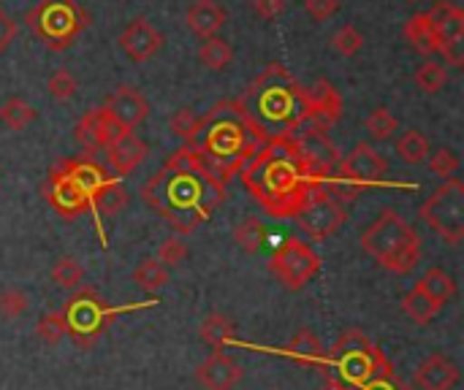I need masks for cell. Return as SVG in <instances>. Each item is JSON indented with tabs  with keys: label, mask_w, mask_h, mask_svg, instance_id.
Returning a JSON list of instances; mask_svg holds the SVG:
<instances>
[{
	"label": "cell",
	"mask_w": 464,
	"mask_h": 390,
	"mask_svg": "<svg viewBox=\"0 0 464 390\" xmlns=\"http://www.w3.org/2000/svg\"><path fill=\"white\" fill-rule=\"evenodd\" d=\"M144 201L179 233L196 231L226 198V185L218 182L190 147H179L163 171L144 187Z\"/></svg>",
	"instance_id": "1"
},
{
	"label": "cell",
	"mask_w": 464,
	"mask_h": 390,
	"mask_svg": "<svg viewBox=\"0 0 464 390\" xmlns=\"http://www.w3.org/2000/svg\"><path fill=\"white\" fill-rule=\"evenodd\" d=\"M239 176L250 195L275 220L294 217L307 195L324 185V176L307 166L291 133L269 136L261 149L239 168Z\"/></svg>",
	"instance_id": "2"
},
{
	"label": "cell",
	"mask_w": 464,
	"mask_h": 390,
	"mask_svg": "<svg viewBox=\"0 0 464 390\" xmlns=\"http://www.w3.org/2000/svg\"><path fill=\"white\" fill-rule=\"evenodd\" d=\"M266 138L269 136L239 100H220L204 117H198V130L185 147H190L201 157L204 168L226 185Z\"/></svg>",
	"instance_id": "3"
},
{
	"label": "cell",
	"mask_w": 464,
	"mask_h": 390,
	"mask_svg": "<svg viewBox=\"0 0 464 390\" xmlns=\"http://www.w3.org/2000/svg\"><path fill=\"white\" fill-rule=\"evenodd\" d=\"M239 103L266 136L294 133L307 119L304 87L280 62L266 65L264 73L245 90Z\"/></svg>",
	"instance_id": "4"
},
{
	"label": "cell",
	"mask_w": 464,
	"mask_h": 390,
	"mask_svg": "<svg viewBox=\"0 0 464 390\" xmlns=\"http://www.w3.org/2000/svg\"><path fill=\"white\" fill-rule=\"evenodd\" d=\"M362 247L392 274H411L421 261V239L397 209H383L370 223Z\"/></svg>",
	"instance_id": "5"
},
{
	"label": "cell",
	"mask_w": 464,
	"mask_h": 390,
	"mask_svg": "<svg viewBox=\"0 0 464 390\" xmlns=\"http://www.w3.org/2000/svg\"><path fill=\"white\" fill-rule=\"evenodd\" d=\"M24 24L52 52H65L87 30L90 14L76 0H41L24 14Z\"/></svg>",
	"instance_id": "6"
},
{
	"label": "cell",
	"mask_w": 464,
	"mask_h": 390,
	"mask_svg": "<svg viewBox=\"0 0 464 390\" xmlns=\"http://www.w3.org/2000/svg\"><path fill=\"white\" fill-rule=\"evenodd\" d=\"M424 223L449 244H459L464 239V185L454 176L446 179L432 195L421 204Z\"/></svg>",
	"instance_id": "7"
},
{
	"label": "cell",
	"mask_w": 464,
	"mask_h": 390,
	"mask_svg": "<svg viewBox=\"0 0 464 390\" xmlns=\"http://www.w3.org/2000/svg\"><path fill=\"white\" fill-rule=\"evenodd\" d=\"M63 318H65V326H68V337L82 347L87 350L90 345H95L101 339V334L106 331L109 326V318L114 315L103 299L90 290V288H79L73 290V296L65 301V307L60 309Z\"/></svg>",
	"instance_id": "8"
},
{
	"label": "cell",
	"mask_w": 464,
	"mask_h": 390,
	"mask_svg": "<svg viewBox=\"0 0 464 390\" xmlns=\"http://www.w3.org/2000/svg\"><path fill=\"white\" fill-rule=\"evenodd\" d=\"M269 271L280 280L283 288L302 290L307 282L318 277L321 255L302 239H283L269 258Z\"/></svg>",
	"instance_id": "9"
},
{
	"label": "cell",
	"mask_w": 464,
	"mask_h": 390,
	"mask_svg": "<svg viewBox=\"0 0 464 390\" xmlns=\"http://www.w3.org/2000/svg\"><path fill=\"white\" fill-rule=\"evenodd\" d=\"M294 220L302 228V233H307L313 242H326L329 236H334L348 223V209L343 204H337L321 185L294 212Z\"/></svg>",
	"instance_id": "10"
},
{
	"label": "cell",
	"mask_w": 464,
	"mask_h": 390,
	"mask_svg": "<svg viewBox=\"0 0 464 390\" xmlns=\"http://www.w3.org/2000/svg\"><path fill=\"white\" fill-rule=\"evenodd\" d=\"M334 176L364 190L370 185H381L389 176V160L367 141H359L345 157H340Z\"/></svg>",
	"instance_id": "11"
},
{
	"label": "cell",
	"mask_w": 464,
	"mask_h": 390,
	"mask_svg": "<svg viewBox=\"0 0 464 390\" xmlns=\"http://www.w3.org/2000/svg\"><path fill=\"white\" fill-rule=\"evenodd\" d=\"M44 195H46V204L63 214L65 220H73L84 212H92V198L90 193L73 179V174L68 171L65 160L60 166H54L46 176V185H44Z\"/></svg>",
	"instance_id": "12"
},
{
	"label": "cell",
	"mask_w": 464,
	"mask_h": 390,
	"mask_svg": "<svg viewBox=\"0 0 464 390\" xmlns=\"http://www.w3.org/2000/svg\"><path fill=\"white\" fill-rule=\"evenodd\" d=\"M294 141L302 152V157L307 160V166L318 174V176H332L337 163H340V149L337 144L326 136V130L315 128L313 122H302L294 133Z\"/></svg>",
	"instance_id": "13"
},
{
	"label": "cell",
	"mask_w": 464,
	"mask_h": 390,
	"mask_svg": "<svg viewBox=\"0 0 464 390\" xmlns=\"http://www.w3.org/2000/svg\"><path fill=\"white\" fill-rule=\"evenodd\" d=\"M103 111L117 122V128L122 130H136L147 117H150V100L130 84H122L117 87L106 103H103Z\"/></svg>",
	"instance_id": "14"
},
{
	"label": "cell",
	"mask_w": 464,
	"mask_h": 390,
	"mask_svg": "<svg viewBox=\"0 0 464 390\" xmlns=\"http://www.w3.org/2000/svg\"><path fill=\"white\" fill-rule=\"evenodd\" d=\"M117 43H120V49L128 54V60L144 62V60L155 57V54L163 49L166 35H163L150 19L139 16V19L128 22V27L120 33V41H117Z\"/></svg>",
	"instance_id": "15"
},
{
	"label": "cell",
	"mask_w": 464,
	"mask_h": 390,
	"mask_svg": "<svg viewBox=\"0 0 464 390\" xmlns=\"http://www.w3.org/2000/svg\"><path fill=\"white\" fill-rule=\"evenodd\" d=\"M304 103H307L304 122H313L321 130H329L343 117V95L329 79H318L313 90H304Z\"/></svg>",
	"instance_id": "16"
},
{
	"label": "cell",
	"mask_w": 464,
	"mask_h": 390,
	"mask_svg": "<svg viewBox=\"0 0 464 390\" xmlns=\"http://www.w3.org/2000/svg\"><path fill=\"white\" fill-rule=\"evenodd\" d=\"M147 155H150L147 141L139 138L133 130H122L106 147V166L114 176H128L147 160Z\"/></svg>",
	"instance_id": "17"
},
{
	"label": "cell",
	"mask_w": 464,
	"mask_h": 390,
	"mask_svg": "<svg viewBox=\"0 0 464 390\" xmlns=\"http://www.w3.org/2000/svg\"><path fill=\"white\" fill-rule=\"evenodd\" d=\"M239 380H242V369L226 353H212L196 369V383L204 390H234Z\"/></svg>",
	"instance_id": "18"
},
{
	"label": "cell",
	"mask_w": 464,
	"mask_h": 390,
	"mask_svg": "<svg viewBox=\"0 0 464 390\" xmlns=\"http://www.w3.org/2000/svg\"><path fill=\"white\" fill-rule=\"evenodd\" d=\"M117 133H122V128H117V122L103 111V106L90 109V111L76 122V130H73L76 141H79L84 149H106L109 141H111Z\"/></svg>",
	"instance_id": "19"
},
{
	"label": "cell",
	"mask_w": 464,
	"mask_h": 390,
	"mask_svg": "<svg viewBox=\"0 0 464 390\" xmlns=\"http://www.w3.org/2000/svg\"><path fill=\"white\" fill-rule=\"evenodd\" d=\"M459 383V369L451 358L435 353L430 358H424L413 375V385L416 390H454Z\"/></svg>",
	"instance_id": "20"
},
{
	"label": "cell",
	"mask_w": 464,
	"mask_h": 390,
	"mask_svg": "<svg viewBox=\"0 0 464 390\" xmlns=\"http://www.w3.org/2000/svg\"><path fill=\"white\" fill-rule=\"evenodd\" d=\"M185 19H188V27L204 41V38L218 35V30L226 24L228 14L223 11V5L218 0H193Z\"/></svg>",
	"instance_id": "21"
},
{
	"label": "cell",
	"mask_w": 464,
	"mask_h": 390,
	"mask_svg": "<svg viewBox=\"0 0 464 390\" xmlns=\"http://www.w3.org/2000/svg\"><path fill=\"white\" fill-rule=\"evenodd\" d=\"M430 24L435 27L440 41H451V38H464V11L451 3V0H438L430 11H424Z\"/></svg>",
	"instance_id": "22"
},
{
	"label": "cell",
	"mask_w": 464,
	"mask_h": 390,
	"mask_svg": "<svg viewBox=\"0 0 464 390\" xmlns=\"http://www.w3.org/2000/svg\"><path fill=\"white\" fill-rule=\"evenodd\" d=\"M405 38L411 41V46L419 52V54H438L440 52V38L435 33V27L430 24L427 14H413L408 22H405Z\"/></svg>",
	"instance_id": "23"
},
{
	"label": "cell",
	"mask_w": 464,
	"mask_h": 390,
	"mask_svg": "<svg viewBox=\"0 0 464 390\" xmlns=\"http://www.w3.org/2000/svg\"><path fill=\"white\" fill-rule=\"evenodd\" d=\"M285 353L291 358H296L299 364H315V366H326V347L324 342L310 331V328H302L288 345H285Z\"/></svg>",
	"instance_id": "24"
},
{
	"label": "cell",
	"mask_w": 464,
	"mask_h": 390,
	"mask_svg": "<svg viewBox=\"0 0 464 390\" xmlns=\"http://www.w3.org/2000/svg\"><path fill=\"white\" fill-rule=\"evenodd\" d=\"M416 288H419V290H424V293H427V296H430L440 309H443V307L457 296V280H454L449 271L438 269V266H435V269H427V271H424V277L416 282Z\"/></svg>",
	"instance_id": "25"
},
{
	"label": "cell",
	"mask_w": 464,
	"mask_h": 390,
	"mask_svg": "<svg viewBox=\"0 0 464 390\" xmlns=\"http://www.w3.org/2000/svg\"><path fill=\"white\" fill-rule=\"evenodd\" d=\"M125 206H128V190H125L117 179L103 182V185L92 193V212H98L101 217H114V214L122 212Z\"/></svg>",
	"instance_id": "26"
},
{
	"label": "cell",
	"mask_w": 464,
	"mask_h": 390,
	"mask_svg": "<svg viewBox=\"0 0 464 390\" xmlns=\"http://www.w3.org/2000/svg\"><path fill=\"white\" fill-rule=\"evenodd\" d=\"M198 337H201L215 353H223V347L234 342V323H231V318H226V315H220V312H212L209 318L201 320Z\"/></svg>",
	"instance_id": "27"
},
{
	"label": "cell",
	"mask_w": 464,
	"mask_h": 390,
	"mask_svg": "<svg viewBox=\"0 0 464 390\" xmlns=\"http://www.w3.org/2000/svg\"><path fill=\"white\" fill-rule=\"evenodd\" d=\"M394 149H397L400 160L408 163V166H421V163H427V157H430V152H432V149H430V138H427L421 130H405V133L397 138Z\"/></svg>",
	"instance_id": "28"
},
{
	"label": "cell",
	"mask_w": 464,
	"mask_h": 390,
	"mask_svg": "<svg viewBox=\"0 0 464 390\" xmlns=\"http://www.w3.org/2000/svg\"><path fill=\"white\" fill-rule=\"evenodd\" d=\"M198 60H201V65L209 68V71H223V68L231 65L234 49H231V43H228L226 38L212 35V38H204V41H201V46H198Z\"/></svg>",
	"instance_id": "29"
},
{
	"label": "cell",
	"mask_w": 464,
	"mask_h": 390,
	"mask_svg": "<svg viewBox=\"0 0 464 390\" xmlns=\"http://www.w3.org/2000/svg\"><path fill=\"white\" fill-rule=\"evenodd\" d=\"M402 312L413 320V323H419V326H427V323H432L435 320V315L440 312V307L424 293V290H419V288H413L411 293H405V299H402Z\"/></svg>",
	"instance_id": "30"
},
{
	"label": "cell",
	"mask_w": 464,
	"mask_h": 390,
	"mask_svg": "<svg viewBox=\"0 0 464 390\" xmlns=\"http://www.w3.org/2000/svg\"><path fill=\"white\" fill-rule=\"evenodd\" d=\"M234 242H237V247L239 250H245V252H258V250H264V244H266V225L258 220V217H247V220H242L237 228H234Z\"/></svg>",
	"instance_id": "31"
},
{
	"label": "cell",
	"mask_w": 464,
	"mask_h": 390,
	"mask_svg": "<svg viewBox=\"0 0 464 390\" xmlns=\"http://www.w3.org/2000/svg\"><path fill=\"white\" fill-rule=\"evenodd\" d=\"M52 282L63 290H79L84 282V266L79 258L73 255H63L54 266H52Z\"/></svg>",
	"instance_id": "32"
},
{
	"label": "cell",
	"mask_w": 464,
	"mask_h": 390,
	"mask_svg": "<svg viewBox=\"0 0 464 390\" xmlns=\"http://www.w3.org/2000/svg\"><path fill=\"white\" fill-rule=\"evenodd\" d=\"M416 87L427 95H438L440 90H446L449 84V68L438 60H427L424 65H419L416 76H413Z\"/></svg>",
	"instance_id": "33"
},
{
	"label": "cell",
	"mask_w": 464,
	"mask_h": 390,
	"mask_svg": "<svg viewBox=\"0 0 464 390\" xmlns=\"http://www.w3.org/2000/svg\"><path fill=\"white\" fill-rule=\"evenodd\" d=\"M35 109L24 100V98H8L3 106H0V122L11 130H22L27 128L33 119H35Z\"/></svg>",
	"instance_id": "34"
},
{
	"label": "cell",
	"mask_w": 464,
	"mask_h": 390,
	"mask_svg": "<svg viewBox=\"0 0 464 390\" xmlns=\"http://www.w3.org/2000/svg\"><path fill=\"white\" fill-rule=\"evenodd\" d=\"M364 125H367V133H370V138H372V141H378V144H383V141L394 138V133H397V128H400L397 117H394V114H392L386 106H378V109H372Z\"/></svg>",
	"instance_id": "35"
},
{
	"label": "cell",
	"mask_w": 464,
	"mask_h": 390,
	"mask_svg": "<svg viewBox=\"0 0 464 390\" xmlns=\"http://www.w3.org/2000/svg\"><path fill=\"white\" fill-rule=\"evenodd\" d=\"M133 282H136L139 288H144L147 293H155V290H160V288L169 282V269L160 266L155 258H147V261H141V263L136 266Z\"/></svg>",
	"instance_id": "36"
},
{
	"label": "cell",
	"mask_w": 464,
	"mask_h": 390,
	"mask_svg": "<svg viewBox=\"0 0 464 390\" xmlns=\"http://www.w3.org/2000/svg\"><path fill=\"white\" fill-rule=\"evenodd\" d=\"M35 334H38V339H41L44 345H49V347L60 345V342L68 337V326H65L63 312H46V315L38 320Z\"/></svg>",
	"instance_id": "37"
},
{
	"label": "cell",
	"mask_w": 464,
	"mask_h": 390,
	"mask_svg": "<svg viewBox=\"0 0 464 390\" xmlns=\"http://www.w3.org/2000/svg\"><path fill=\"white\" fill-rule=\"evenodd\" d=\"M169 130H171L177 138H182L185 144H190L193 136H196V130H198V114H196L190 106L177 109V111L171 114V119H169Z\"/></svg>",
	"instance_id": "38"
},
{
	"label": "cell",
	"mask_w": 464,
	"mask_h": 390,
	"mask_svg": "<svg viewBox=\"0 0 464 390\" xmlns=\"http://www.w3.org/2000/svg\"><path fill=\"white\" fill-rule=\"evenodd\" d=\"M427 163H430V171L438 176V179H454V174L459 171V157H457V152L454 149H449V147H443V149H438V152H432L430 157H427Z\"/></svg>",
	"instance_id": "39"
},
{
	"label": "cell",
	"mask_w": 464,
	"mask_h": 390,
	"mask_svg": "<svg viewBox=\"0 0 464 390\" xmlns=\"http://www.w3.org/2000/svg\"><path fill=\"white\" fill-rule=\"evenodd\" d=\"M332 46H334L343 57H353V54L362 52L364 35H362V30H356L353 24H343V27L332 35Z\"/></svg>",
	"instance_id": "40"
},
{
	"label": "cell",
	"mask_w": 464,
	"mask_h": 390,
	"mask_svg": "<svg viewBox=\"0 0 464 390\" xmlns=\"http://www.w3.org/2000/svg\"><path fill=\"white\" fill-rule=\"evenodd\" d=\"M30 299L24 296V290L19 288H5L0 290V318L3 320H16L27 312Z\"/></svg>",
	"instance_id": "41"
},
{
	"label": "cell",
	"mask_w": 464,
	"mask_h": 390,
	"mask_svg": "<svg viewBox=\"0 0 464 390\" xmlns=\"http://www.w3.org/2000/svg\"><path fill=\"white\" fill-rule=\"evenodd\" d=\"M79 90V81L71 71H54L49 79H46V92L54 98V100H71Z\"/></svg>",
	"instance_id": "42"
},
{
	"label": "cell",
	"mask_w": 464,
	"mask_h": 390,
	"mask_svg": "<svg viewBox=\"0 0 464 390\" xmlns=\"http://www.w3.org/2000/svg\"><path fill=\"white\" fill-rule=\"evenodd\" d=\"M155 261H158L160 266H166V269L185 263V261H188V247H185V242L177 239V236L163 239L160 247H158V258H155Z\"/></svg>",
	"instance_id": "43"
},
{
	"label": "cell",
	"mask_w": 464,
	"mask_h": 390,
	"mask_svg": "<svg viewBox=\"0 0 464 390\" xmlns=\"http://www.w3.org/2000/svg\"><path fill=\"white\" fill-rule=\"evenodd\" d=\"M304 11L315 22H326L340 11V0H304Z\"/></svg>",
	"instance_id": "44"
},
{
	"label": "cell",
	"mask_w": 464,
	"mask_h": 390,
	"mask_svg": "<svg viewBox=\"0 0 464 390\" xmlns=\"http://www.w3.org/2000/svg\"><path fill=\"white\" fill-rule=\"evenodd\" d=\"M16 35H19V24H16V19L0 8V54H5V52L11 49V43L16 41Z\"/></svg>",
	"instance_id": "45"
},
{
	"label": "cell",
	"mask_w": 464,
	"mask_h": 390,
	"mask_svg": "<svg viewBox=\"0 0 464 390\" xmlns=\"http://www.w3.org/2000/svg\"><path fill=\"white\" fill-rule=\"evenodd\" d=\"M440 54H443V62H446V65H451V68H464V38L443 41V43H440Z\"/></svg>",
	"instance_id": "46"
},
{
	"label": "cell",
	"mask_w": 464,
	"mask_h": 390,
	"mask_svg": "<svg viewBox=\"0 0 464 390\" xmlns=\"http://www.w3.org/2000/svg\"><path fill=\"white\" fill-rule=\"evenodd\" d=\"M253 8L261 19H275L283 14L285 8V0H253Z\"/></svg>",
	"instance_id": "47"
},
{
	"label": "cell",
	"mask_w": 464,
	"mask_h": 390,
	"mask_svg": "<svg viewBox=\"0 0 464 390\" xmlns=\"http://www.w3.org/2000/svg\"><path fill=\"white\" fill-rule=\"evenodd\" d=\"M353 390H408V385L402 380L392 377V380H372V383H367V385Z\"/></svg>",
	"instance_id": "48"
},
{
	"label": "cell",
	"mask_w": 464,
	"mask_h": 390,
	"mask_svg": "<svg viewBox=\"0 0 464 390\" xmlns=\"http://www.w3.org/2000/svg\"><path fill=\"white\" fill-rule=\"evenodd\" d=\"M405 3H419V0H405Z\"/></svg>",
	"instance_id": "49"
}]
</instances>
